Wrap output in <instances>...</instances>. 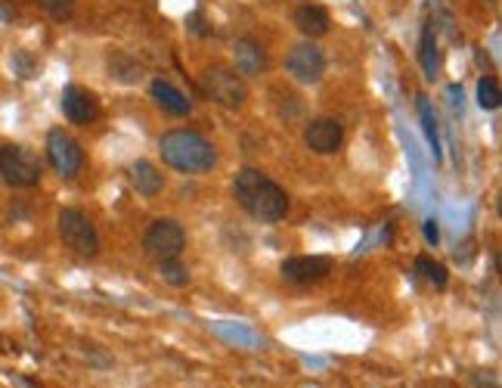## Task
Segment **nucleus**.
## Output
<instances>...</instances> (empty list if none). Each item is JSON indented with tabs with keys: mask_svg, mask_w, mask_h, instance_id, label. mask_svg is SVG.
<instances>
[{
	"mask_svg": "<svg viewBox=\"0 0 502 388\" xmlns=\"http://www.w3.org/2000/svg\"><path fill=\"white\" fill-rule=\"evenodd\" d=\"M332 273L329 255H298L282 261V280L292 286H313Z\"/></svg>",
	"mask_w": 502,
	"mask_h": 388,
	"instance_id": "1a4fd4ad",
	"label": "nucleus"
},
{
	"mask_svg": "<svg viewBox=\"0 0 502 388\" xmlns=\"http://www.w3.org/2000/svg\"><path fill=\"white\" fill-rule=\"evenodd\" d=\"M37 4H41L43 10H47L53 19H68V16H72V10H75V4H78V0H37Z\"/></svg>",
	"mask_w": 502,
	"mask_h": 388,
	"instance_id": "4be33fe9",
	"label": "nucleus"
},
{
	"mask_svg": "<svg viewBox=\"0 0 502 388\" xmlns=\"http://www.w3.org/2000/svg\"><path fill=\"white\" fill-rule=\"evenodd\" d=\"M159 155L168 168L180 174H208L217 165V149L211 140H205L199 131L177 128L161 134Z\"/></svg>",
	"mask_w": 502,
	"mask_h": 388,
	"instance_id": "f03ea898",
	"label": "nucleus"
},
{
	"mask_svg": "<svg viewBox=\"0 0 502 388\" xmlns=\"http://www.w3.org/2000/svg\"><path fill=\"white\" fill-rule=\"evenodd\" d=\"M478 103L481 109H499L502 106V93H499V84L497 78H490V75H484V78L478 81Z\"/></svg>",
	"mask_w": 502,
	"mask_h": 388,
	"instance_id": "6ab92c4d",
	"label": "nucleus"
},
{
	"mask_svg": "<svg viewBox=\"0 0 502 388\" xmlns=\"http://www.w3.org/2000/svg\"><path fill=\"white\" fill-rule=\"evenodd\" d=\"M186 249V230L180 227L177 221H153L143 234V252L149 255L153 261H174L180 252Z\"/></svg>",
	"mask_w": 502,
	"mask_h": 388,
	"instance_id": "39448f33",
	"label": "nucleus"
},
{
	"mask_svg": "<svg viewBox=\"0 0 502 388\" xmlns=\"http://www.w3.org/2000/svg\"><path fill=\"white\" fill-rule=\"evenodd\" d=\"M233 62H236V72L255 78V75H261L263 68H267V53H263V47L255 37H239V41L233 44Z\"/></svg>",
	"mask_w": 502,
	"mask_h": 388,
	"instance_id": "4468645a",
	"label": "nucleus"
},
{
	"mask_svg": "<svg viewBox=\"0 0 502 388\" xmlns=\"http://www.w3.org/2000/svg\"><path fill=\"white\" fill-rule=\"evenodd\" d=\"M294 25L301 28V35L307 37H323L329 35L332 28V19H329V10L319 4H304L294 10Z\"/></svg>",
	"mask_w": 502,
	"mask_h": 388,
	"instance_id": "2eb2a0df",
	"label": "nucleus"
},
{
	"mask_svg": "<svg viewBox=\"0 0 502 388\" xmlns=\"http://www.w3.org/2000/svg\"><path fill=\"white\" fill-rule=\"evenodd\" d=\"M419 62H422V72L428 81H437L441 72V53H437V37H435V25H425L422 28V41H419Z\"/></svg>",
	"mask_w": 502,
	"mask_h": 388,
	"instance_id": "dca6fc26",
	"label": "nucleus"
},
{
	"mask_svg": "<svg viewBox=\"0 0 502 388\" xmlns=\"http://www.w3.org/2000/svg\"><path fill=\"white\" fill-rule=\"evenodd\" d=\"M286 72L292 78H298L301 84H317L326 75V53L319 50V44L313 41L294 44L286 53Z\"/></svg>",
	"mask_w": 502,
	"mask_h": 388,
	"instance_id": "6e6552de",
	"label": "nucleus"
},
{
	"mask_svg": "<svg viewBox=\"0 0 502 388\" xmlns=\"http://www.w3.org/2000/svg\"><path fill=\"white\" fill-rule=\"evenodd\" d=\"M128 180L130 186H134L137 196L143 199H155L161 190H165V174L159 171V168L153 165V162L146 159H137L128 165Z\"/></svg>",
	"mask_w": 502,
	"mask_h": 388,
	"instance_id": "f8f14e48",
	"label": "nucleus"
},
{
	"mask_svg": "<svg viewBox=\"0 0 502 388\" xmlns=\"http://www.w3.org/2000/svg\"><path fill=\"white\" fill-rule=\"evenodd\" d=\"M12 72L19 78H31L37 72V59L31 53H25V50H19V53H12Z\"/></svg>",
	"mask_w": 502,
	"mask_h": 388,
	"instance_id": "412c9836",
	"label": "nucleus"
},
{
	"mask_svg": "<svg viewBox=\"0 0 502 388\" xmlns=\"http://www.w3.org/2000/svg\"><path fill=\"white\" fill-rule=\"evenodd\" d=\"M47 162L59 178L72 180L84 168V149L78 146L75 137H68L62 128H50L47 134Z\"/></svg>",
	"mask_w": 502,
	"mask_h": 388,
	"instance_id": "0eeeda50",
	"label": "nucleus"
},
{
	"mask_svg": "<svg viewBox=\"0 0 502 388\" xmlns=\"http://www.w3.org/2000/svg\"><path fill=\"white\" fill-rule=\"evenodd\" d=\"M159 273L165 277V283H171V286H186V283H190V273H186V267L180 265L177 258H174V261H161Z\"/></svg>",
	"mask_w": 502,
	"mask_h": 388,
	"instance_id": "aec40b11",
	"label": "nucleus"
},
{
	"mask_svg": "<svg viewBox=\"0 0 502 388\" xmlns=\"http://www.w3.org/2000/svg\"><path fill=\"white\" fill-rule=\"evenodd\" d=\"M199 87L202 93L211 99V103L224 106V109H239L242 103L248 99V87L242 81L239 72L233 68H224V66H208L199 78Z\"/></svg>",
	"mask_w": 502,
	"mask_h": 388,
	"instance_id": "7ed1b4c3",
	"label": "nucleus"
},
{
	"mask_svg": "<svg viewBox=\"0 0 502 388\" xmlns=\"http://www.w3.org/2000/svg\"><path fill=\"white\" fill-rule=\"evenodd\" d=\"M62 115H66L72 124H81V128H84V124H93L99 118L97 97L78 84H66V91H62Z\"/></svg>",
	"mask_w": 502,
	"mask_h": 388,
	"instance_id": "9d476101",
	"label": "nucleus"
},
{
	"mask_svg": "<svg viewBox=\"0 0 502 388\" xmlns=\"http://www.w3.org/2000/svg\"><path fill=\"white\" fill-rule=\"evenodd\" d=\"M416 271L422 273V277H428V283L437 286V289H443V286H447V280H450L447 267H443L441 261L428 258V255H419V258H416Z\"/></svg>",
	"mask_w": 502,
	"mask_h": 388,
	"instance_id": "a211bd4d",
	"label": "nucleus"
},
{
	"mask_svg": "<svg viewBox=\"0 0 502 388\" xmlns=\"http://www.w3.org/2000/svg\"><path fill=\"white\" fill-rule=\"evenodd\" d=\"M419 118H422V128H425V137H428L431 153H435L437 162H441V134H437L435 109H431V103L425 97H419Z\"/></svg>",
	"mask_w": 502,
	"mask_h": 388,
	"instance_id": "f3484780",
	"label": "nucleus"
},
{
	"mask_svg": "<svg viewBox=\"0 0 502 388\" xmlns=\"http://www.w3.org/2000/svg\"><path fill=\"white\" fill-rule=\"evenodd\" d=\"M149 93H153L155 106H159V109L165 112V115H174V118L190 115V99H186V93L177 91V87H174L171 81L153 78V84H149Z\"/></svg>",
	"mask_w": 502,
	"mask_h": 388,
	"instance_id": "ddd939ff",
	"label": "nucleus"
},
{
	"mask_svg": "<svg viewBox=\"0 0 502 388\" xmlns=\"http://www.w3.org/2000/svg\"><path fill=\"white\" fill-rule=\"evenodd\" d=\"M304 143L307 149L319 155H332L344 146V128L335 122V118H313L304 128Z\"/></svg>",
	"mask_w": 502,
	"mask_h": 388,
	"instance_id": "9b49d317",
	"label": "nucleus"
},
{
	"mask_svg": "<svg viewBox=\"0 0 502 388\" xmlns=\"http://www.w3.org/2000/svg\"><path fill=\"white\" fill-rule=\"evenodd\" d=\"M56 227H59V240L72 249L81 258H93L99 252V234L93 227V221L78 209H62L56 218Z\"/></svg>",
	"mask_w": 502,
	"mask_h": 388,
	"instance_id": "20e7f679",
	"label": "nucleus"
},
{
	"mask_svg": "<svg viewBox=\"0 0 502 388\" xmlns=\"http://www.w3.org/2000/svg\"><path fill=\"white\" fill-rule=\"evenodd\" d=\"M233 196L239 209L261 224H279L288 215V193L257 168H242L233 178Z\"/></svg>",
	"mask_w": 502,
	"mask_h": 388,
	"instance_id": "f257e3e1",
	"label": "nucleus"
},
{
	"mask_svg": "<svg viewBox=\"0 0 502 388\" xmlns=\"http://www.w3.org/2000/svg\"><path fill=\"white\" fill-rule=\"evenodd\" d=\"M0 178L10 186H35L41 180V162L31 149L6 143L0 146Z\"/></svg>",
	"mask_w": 502,
	"mask_h": 388,
	"instance_id": "423d86ee",
	"label": "nucleus"
},
{
	"mask_svg": "<svg viewBox=\"0 0 502 388\" xmlns=\"http://www.w3.org/2000/svg\"><path fill=\"white\" fill-rule=\"evenodd\" d=\"M425 242H428V246H437V242H441V230H437V221H425Z\"/></svg>",
	"mask_w": 502,
	"mask_h": 388,
	"instance_id": "5701e85b",
	"label": "nucleus"
}]
</instances>
